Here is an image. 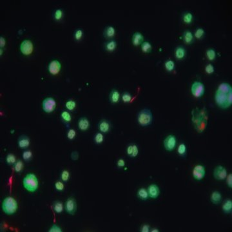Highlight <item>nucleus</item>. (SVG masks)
<instances>
[{
	"instance_id": "f257e3e1",
	"label": "nucleus",
	"mask_w": 232,
	"mask_h": 232,
	"mask_svg": "<svg viewBox=\"0 0 232 232\" xmlns=\"http://www.w3.org/2000/svg\"><path fill=\"white\" fill-rule=\"evenodd\" d=\"M192 122L195 130L202 133L206 128L208 123V115L204 109L196 108L192 111Z\"/></svg>"
},
{
	"instance_id": "f03ea898",
	"label": "nucleus",
	"mask_w": 232,
	"mask_h": 232,
	"mask_svg": "<svg viewBox=\"0 0 232 232\" xmlns=\"http://www.w3.org/2000/svg\"><path fill=\"white\" fill-rule=\"evenodd\" d=\"M214 98L217 105L222 109L228 108L232 105V92L224 93L217 90Z\"/></svg>"
},
{
	"instance_id": "7ed1b4c3",
	"label": "nucleus",
	"mask_w": 232,
	"mask_h": 232,
	"mask_svg": "<svg viewBox=\"0 0 232 232\" xmlns=\"http://www.w3.org/2000/svg\"><path fill=\"white\" fill-rule=\"evenodd\" d=\"M137 120L141 127H147L153 122V114L150 109H142L137 114Z\"/></svg>"
},
{
	"instance_id": "20e7f679",
	"label": "nucleus",
	"mask_w": 232,
	"mask_h": 232,
	"mask_svg": "<svg viewBox=\"0 0 232 232\" xmlns=\"http://www.w3.org/2000/svg\"><path fill=\"white\" fill-rule=\"evenodd\" d=\"M24 188L30 192H34L38 188L39 182L37 177L34 173H29L23 180Z\"/></svg>"
},
{
	"instance_id": "39448f33",
	"label": "nucleus",
	"mask_w": 232,
	"mask_h": 232,
	"mask_svg": "<svg viewBox=\"0 0 232 232\" xmlns=\"http://www.w3.org/2000/svg\"><path fill=\"white\" fill-rule=\"evenodd\" d=\"M17 209V203L12 197H6L2 203V209L7 215H12Z\"/></svg>"
},
{
	"instance_id": "423d86ee",
	"label": "nucleus",
	"mask_w": 232,
	"mask_h": 232,
	"mask_svg": "<svg viewBox=\"0 0 232 232\" xmlns=\"http://www.w3.org/2000/svg\"><path fill=\"white\" fill-rule=\"evenodd\" d=\"M191 92L193 96L196 98L201 97L205 92L204 84L197 81L194 82L191 87Z\"/></svg>"
},
{
	"instance_id": "0eeeda50",
	"label": "nucleus",
	"mask_w": 232,
	"mask_h": 232,
	"mask_svg": "<svg viewBox=\"0 0 232 232\" xmlns=\"http://www.w3.org/2000/svg\"><path fill=\"white\" fill-rule=\"evenodd\" d=\"M56 102L52 97H47L43 101L42 108L46 113H51L55 110Z\"/></svg>"
},
{
	"instance_id": "6e6552de",
	"label": "nucleus",
	"mask_w": 232,
	"mask_h": 232,
	"mask_svg": "<svg viewBox=\"0 0 232 232\" xmlns=\"http://www.w3.org/2000/svg\"><path fill=\"white\" fill-rule=\"evenodd\" d=\"M163 145L167 151H173L177 145V138L174 135H168L164 139Z\"/></svg>"
},
{
	"instance_id": "1a4fd4ad",
	"label": "nucleus",
	"mask_w": 232,
	"mask_h": 232,
	"mask_svg": "<svg viewBox=\"0 0 232 232\" xmlns=\"http://www.w3.org/2000/svg\"><path fill=\"white\" fill-rule=\"evenodd\" d=\"M65 211L70 215H74L77 209L76 200L74 197H69L65 204Z\"/></svg>"
},
{
	"instance_id": "9d476101",
	"label": "nucleus",
	"mask_w": 232,
	"mask_h": 232,
	"mask_svg": "<svg viewBox=\"0 0 232 232\" xmlns=\"http://www.w3.org/2000/svg\"><path fill=\"white\" fill-rule=\"evenodd\" d=\"M205 174H206V169L203 165H196L193 169L192 175L194 179L196 180L200 181L203 179L205 177Z\"/></svg>"
},
{
	"instance_id": "9b49d317",
	"label": "nucleus",
	"mask_w": 232,
	"mask_h": 232,
	"mask_svg": "<svg viewBox=\"0 0 232 232\" xmlns=\"http://www.w3.org/2000/svg\"><path fill=\"white\" fill-rule=\"evenodd\" d=\"M20 50L24 55H30L33 52L34 46L30 39H25L20 44Z\"/></svg>"
},
{
	"instance_id": "f8f14e48",
	"label": "nucleus",
	"mask_w": 232,
	"mask_h": 232,
	"mask_svg": "<svg viewBox=\"0 0 232 232\" xmlns=\"http://www.w3.org/2000/svg\"><path fill=\"white\" fill-rule=\"evenodd\" d=\"M213 177L215 179L218 181L224 180L227 177L226 169L222 166H217L213 170Z\"/></svg>"
},
{
	"instance_id": "ddd939ff",
	"label": "nucleus",
	"mask_w": 232,
	"mask_h": 232,
	"mask_svg": "<svg viewBox=\"0 0 232 232\" xmlns=\"http://www.w3.org/2000/svg\"><path fill=\"white\" fill-rule=\"evenodd\" d=\"M61 69V65L60 62L57 60H52L50 63L48 64V70L51 74L56 75L60 72Z\"/></svg>"
},
{
	"instance_id": "4468645a",
	"label": "nucleus",
	"mask_w": 232,
	"mask_h": 232,
	"mask_svg": "<svg viewBox=\"0 0 232 232\" xmlns=\"http://www.w3.org/2000/svg\"><path fill=\"white\" fill-rule=\"evenodd\" d=\"M147 191H148L149 197L151 199H157L160 195L159 186L155 184L150 185L147 188Z\"/></svg>"
},
{
	"instance_id": "2eb2a0df",
	"label": "nucleus",
	"mask_w": 232,
	"mask_h": 232,
	"mask_svg": "<svg viewBox=\"0 0 232 232\" xmlns=\"http://www.w3.org/2000/svg\"><path fill=\"white\" fill-rule=\"evenodd\" d=\"M30 139L28 136L25 135L21 136L18 140H17V145H18L20 148L25 149L26 148L30 145Z\"/></svg>"
},
{
	"instance_id": "dca6fc26",
	"label": "nucleus",
	"mask_w": 232,
	"mask_h": 232,
	"mask_svg": "<svg viewBox=\"0 0 232 232\" xmlns=\"http://www.w3.org/2000/svg\"><path fill=\"white\" fill-rule=\"evenodd\" d=\"M98 128H99V130L101 132L107 133L110 131L111 125L108 121L106 119H102L98 124Z\"/></svg>"
},
{
	"instance_id": "f3484780",
	"label": "nucleus",
	"mask_w": 232,
	"mask_h": 232,
	"mask_svg": "<svg viewBox=\"0 0 232 232\" xmlns=\"http://www.w3.org/2000/svg\"><path fill=\"white\" fill-rule=\"evenodd\" d=\"M127 153L130 157H136L139 154V148L135 144L128 145L127 148Z\"/></svg>"
},
{
	"instance_id": "a211bd4d",
	"label": "nucleus",
	"mask_w": 232,
	"mask_h": 232,
	"mask_svg": "<svg viewBox=\"0 0 232 232\" xmlns=\"http://www.w3.org/2000/svg\"><path fill=\"white\" fill-rule=\"evenodd\" d=\"M78 127L79 130L86 131L90 127V122L86 117H82L78 120Z\"/></svg>"
},
{
	"instance_id": "6ab92c4d",
	"label": "nucleus",
	"mask_w": 232,
	"mask_h": 232,
	"mask_svg": "<svg viewBox=\"0 0 232 232\" xmlns=\"http://www.w3.org/2000/svg\"><path fill=\"white\" fill-rule=\"evenodd\" d=\"M144 36L141 32H136L133 34L132 38V42L134 46H139L143 41Z\"/></svg>"
},
{
	"instance_id": "aec40b11",
	"label": "nucleus",
	"mask_w": 232,
	"mask_h": 232,
	"mask_svg": "<svg viewBox=\"0 0 232 232\" xmlns=\"http://www.w3.org/2000/svg\"><path fill=\"white\" fill-rule=\"evenodd\" d=\"M182 39L185 43L190 44L194 41V35L190 30H185L182 34Z\"/></svg>"
},
{
	"instance_id": "412c9836",
	"label": "nucleus",
	"mask_w": 232,
	"mask_h": 232,
	"mask_svg": "<svg viewBox=\"0 0 232 232\" xmlns=\"http://www.w3.org/2000/svg\"><path fill=\"white\" fill-rule=\"evenodd\" d=\"M109 99L111 103H117L120 99V93L119 91L116 89H113L111 90L110 95H109Z\"/></svg>"
},
{
	"instance_id": "4be33fe9",
	"label": "nucleus",
	"mask_w": 232,
	"mask_h": 232,
	"mask_svg": "<svg viewBox=\"0 0 232 232\" xmlns=\"http://www.w3.org/2000/svg\"><path fill=\"white\" fill-rule=\"evenodd\" d=\"M217 90L224 93H228L230 92H232V87L229 83H222L218 85Z\"/></svg>"
},
{
	"instance_id": "5701e85b",
	"label": "nucleus",
	"mask_w": 232,
	"mask_h": 232,
	"mask_svg": "<svg viewBox=\"0 0 232 232\" xmlns=\"http://www.w3.org/2000/svg\"><path fill=\"white\" fill-rule=\"evenodd\" d=\"M210 200L213 204H219L222 200V195L218 191H214L212 192Z\"/></svg>"
},
{
	"instance_id": "b1692460",
	"label": "nucleus",
	"mask_w": 232,
	"mask_h": 232,
	"mask_svg": "<svg viewBox=\"0 0 232 232\" xmlns=\"http://www.w3.org/2000/svg\"><path fill=\"white\" fill-rule=\"evenodd\" d=\"M186 56V50L181 46L177 47L175 50V56L177 60H182Z\"/></svg>"
},
{
	"instance_id": "393cba45",
	"label": "nucleus",
	"mask_w": 232,
	"mask_h": 232,
	"mask_svg": "<svg viewBox=\"0 0 232 232\" xmlns=\"http://www.w3.org/2000/svg\"><path fill=\"white\" fill-rule=\"evenodd\" d=\"M222 211L226 213H230L232 211V200L226 199L222 204Z\"/></svg>"
},
{
	"instance_id": "a878e982",
	"label": "nucleus",
	"mask_w": 232,
	"mask_h": 232,
	"mask_svg": "<svg viewBox=\"0 0 232 232\" xmlns=\"http://www.w3.org/2000/svg\"><path fill=\"white\" fill-rule=\"evenodd\" d=\"M115 34V29L112 26H106L104 30V36L107 38L114 37Z\"/></svg>"
},
{
	"instance_id": "bb28decb",
	"label": "nucleus",
	"mask_w": 232,
	"mask_h": 232,
	"mask_svg": "<svg viewBox=\"0 0 232 232\" xmlns=\"http://www.w3.org/2000/svg\"><path fill=\"white\" fill-rule=\"evenodd\" d=\"M194 20V16L190 12H185L182 14V21L186 24H190Z\"/></svg>"
},
{
	"instance_id": "cd10ccee",
	"label": "nucleus",
	"mask_w": 232,
	"mask_h": 232,
	"mask_svg": "<svg viewBox=\"0 0 232 232\" xmlns=\"http://www.w3.org/2000/svg\"><path fill=\"white\" fill-rule=\"evenodd\" d=\"M137 195L138 198H139L140 199L143 200L148 199V198L149 197L148 191H147V190L144 188H141L139 189V190L137 191Z\"/></svg>"
},
{
	"instance_id": "c85d7f7f",
	"label": "nucleus",
	"mask_w": 232,
	"mask_h": 232,
	"mask_svg": "<svg viewBox=\"0 0 232 232\" xmlns=\"http://www.w3.org/2000/svg\"><path fill=\"white\" fill-rule=\"evenodd\" d=\"M117 47V42L114 39H110L105 43V48L109 52H113Z\"/></svg>"
},
{
	"instance_id": "c756f323",
	"label": "nucleus",
	"mask_w": 232,
	"mask_h": 232,
	"mask_svg": "<svg viewBox=\"0 0 232 232\" xmlns=\"http://www.w3.org/2000/svg\"><path fill=\"white\" fill-rule=\"evenodd\" d=\"M53 209L57 213H61L63 211V204L62 202L57 200L53 203Z\"/></svg>"
},
{
	"instance_id": "7c9ffc66",
	"label": "nucleus",
	"mask_w": 232,
	"mask_h": 232,
	"mask_svg": "<svg viewBox=\"0 0 232 232\" xmlns=\"http://www.w3.org/2000/svg\"><path fill=\"white\" fill-rule=\"evenodd\" d=\"M141 50L144 53H149L152 50V45L148 41H144L141 44Z\"/></svg>"
},
{
	"instance_id": "2f4dec72",
	"label": "nucleus",
	"mask_w": 232,
	"mask_h": 232,
	"mask_svg": "<svg viewBox=\"0 0 232 232\" xmlns=\"http://www.w3.org/2000/svg\"><path fill=\"white\" fill-rule=\"evenodd\" d=\"M61 118L63 121L66 123H68L71 121V119H72V117H71V115L70 113L67 111H63L61 114Z\"/></svg>"
},
{
	"instance_id": "473e14b6",
	"label": "nucleus",
	"mask_w": 232,
	"mask_h": 232,
	"mask_svg": "<svg viewBox=\"0 0 232 232\" xmlns=\"http://www.w3.org/2000/svg\"><path fill=\"white\" fill-rule=\"evenodd\" d=\"M206 57L209 61H213L216 57V52L213 48H209L206 50Z\"/></svg>"
},
{
	"instance_id": "72a5a7b5",
	"label": "nucleus",
	"mask_w": 232,
	"mask_h": 232,
	"mask_svg": "<svg viewBox=\"0 0 232 232\" xmlns=\"http://www.w3.org/2000/svg\"><path fill=\"white\" fill-rule=\"evenodd\" d=\"M165 69L168 71V72H172L175 69V63L172 60H167L164 63Z\"/></svg>"
},
{
	"instance_id": "f704fd0d",
	"label": "nucleus",
	"mask_w": 232,
	"mask_h": 232,
	"mask_svg": "<svg viewBox=\"0 0 232 232\" xmlns=\"http://www.w3.org/2000/svg\"><path fill=\"white\" fill-rule=\"evenodd\" d=\"M186 151H187V148L185 143H181L179 145V146H178L177 153L180 156L184 157V156L186 154Z\"/></svg>"
},
{
	"instance_id": "c9c22d12",
	"label": "nucleus",
	"mask_w": 232,
	"mask_h": 232,
	"mask_svg": "<svg viewBox=\"0 0 232 232\" xmlns=\"http://www.w3.org/2000/svg\"><path fill=\"white\" fill-rule=\"evenodd\" d=\"M204 34H205L204 30L201 27H199L195 30L194 32V37L198 39H200L204 37Z\"/></svg>"
},
{
	"instance_id": "e433bc0d",
	"label": "nucleus",
	"mask_w": 232,
	"mask_h": 232,
	"mask_svg": "<svg viewBox=\"0 0 232 232\" xmlns=\"http://www.w3.org/2000/svg\"><path fill=\"white\" fill-rule=\"evenodd\" d=\"M24 165L21 160H17L16 163L14 164V169L16 172L17 173H21L23 169Z\"/></svg>"
},
{
	"instance_id": "4c0bfd02",
	"label": "nucleus",
	"mask_w": 232,
	"mask_h": 232,
	"mask_svg": "<svg viewBox=\"0 0 232 232\" xmlns=\"http://www.w3.org/2000/svg\"><path fill=\"white\" fill-rule=\"evenodd\" d=\"M53 19L55 20H60L63 16V11L61 8H57L53 12Z\"/></svg>"
},
{
	"instance_id": "58836bf2",
	"label": "nucleus",
	"mask_w": 232,
	"mask_h": 232,
	"mask_svg": "<svg viewBox=\"0 0 232 232\" xmlns=\"http://www.w3.org/2000/svg\"><path fill=\"white\" fill-rule=\"evenodd\" d=\"M104 141V136L102 135L101 132H98L94 136V141L95 143L99 145L101 144Z\"/></svg>"
},
{
	"instance_id": "ea45409f",
	"label": "nucleus",
	"mask_w": 232,
	"mask_h": 232,
	"mask_svg": "<svg viewBox=\"0 0 232 232\" xmlns=\"http://www.w3.org/2000/svg\"><path fill=\"white\" fill-rule=\"evenodd\" d=\"M132 96L131 95V93H130L128 92H124L121 96L123 101L124 102H125V103L130 102V101L132 100Z\"/></svg>"
},
{
	"instance_id": "a19ab883",
	"label": "nucleus",
	"mask_w": 232,
	"mask_h": 232,
	"mask_svg": "<svg viewBox=\"0 0 232 232\" xmlns=\"http://www.w3.org/2000/svg\"><path fill=\"white\" fill-rule=\"evenodd\" d=\"M22 157H23V159L25 161H29L32 157V151L30 150H26L23 151V154H22Z\"/></svg>"
},
{
	"instance_id": "79ce46f5",
	"label": "nucleus",
	"mask_w": 232,
	"mask_h": 232,
	"mask_svg": "<svg viewBox=\"0 0 232 232\" xmlns=\"http://www.w3.org/2000/svg\"><path fill=\"white\" fill-rule=\"evenodd\" d=\"M65 105L66 108L70 111H72L75 108V106H76V102L72 99H70L66 102Z\"/></svg>"
},
{
	"instance_id": "37998d69",
	"label": "nucleus",
	"mask_w": 232,
	"mask_h": 232,
	"mask_svg": "<svg viewBox=\"0 0 232 232\" xmlns=\"http://www.w3.org/2000/svg\"><path fill=\"white\" fill-rule=\"evenodd\" d=\"M6 161L8 164H14L16 162L15 155L12 154H8L6 157Z\"/></svg>"
},
{
	"instance_id": "c03bdc74",
	"label": "nucleus",
	"mask_w": 232,
	"mask_h": 232,
	"mask_svg": "<svg viewBox=\"0 0 232 232\" xmlns=\"http://www.w3.org/2000/svg\"><path fill=\"white\" fill-rule=\"evenodd\" d=\"M61 179L63 182H67L70 179V172L65 169L61 173Z\"/></svg>"
},
{
	"instance_id": "a18cd8bd",
	"label": "nucleus",
	"mask_w": 232,
	"mask_h": 232,
	"mask_svg": "<svg viewBox=\"0 0 232 232\" xmlns=\"http://www.w3.org/2000/svg\"><path fill=\"white\" fill-rule=\"evenodd\" d=\"M83 32L81 29H78L75 30L74 32V38L75 40H79L83 36Z\"/></svg>"
},
{
	"instance_id": "49530a36",
	"label": "nucleus",
	"mask_w": 232,
	"mask_h": 232,
	"mask_svg": "<svg viewBox=\"0 0 232 232\" xmlns=\"http://www.w3.org/2000/svg\"><path fill=\"white\" fill-rule=\"evenodd\" d=\"M205 72H206L208 74H212L214 72H215V68L213 65L212 64H208L206 66H205Z\"/></svg>"
},
{
	"instance_id": "de8ad7c7",
	"label": "nucleus",
	"mask_w": 232,
	"mask_h": 232,
	"mask_svg": "<svg viewBox=\"0 0 232 232\" xmlns=\"http://www.w3.org/2000/svg\"><path fill=\"white\" fill-rule=\"evenodd\" d=\"M75 135H76V132L74 129H70L67 132V138L69 140H72L75 138Z\"/></svg>"
},
{
	"instance_id": "09e8293b",
	"label": "nucleus",
	"mask_w": 232,
	"mask_h": 232,
	"mask_svg": "<svg viewBox=\"0 0 232 232\" xmlns=\"http://www.w3.org/2000/svg\"><path fill=\"white\" fill-rule=\"evenodd\" d=\"M55 188L58 191H63L65 188V185L61 181H57L55 183Z\"/></svg>"
},
{
	"instance_id": "8fccbe9b",
	"label": "nucleus",
	"mask_w": 232,
	"mask_h": 232,
	"mask_svg": "<svg viewBox=\"0 0 232 232\" xmlns=\"http://www.w3.org/2000/svg\"><path fill=\"white\" fill-rule=\"evenodd\" d=\"M49 232H61L62 230L61 227L57 224H53L48 230Z\"/></svg>"
},
{
	"instance_id": "3c124183",
	"label": "nucleus",
	"mask_w": 232,
	"mask_h": 232,
	"mask_svg": "<svg viewBox=\"0 0 232 232\" xmlns=\"http://www.w3.org/2000/svg\"><path fill=\"white\" fill-rule=\"evenodd\" d=\"M226 183L230 188H232V174L230 173L226 178Z\"/></svg>"
},
{
	"instance_id": "603ef678",
	"label": "nucleus",
	"mask_w": 232,
	"mask_h": 232,
	"mask_svg": "<svg viewBox=\"0 0 232 232\" xmlns=\"http://www.w3.org/2000/svg\"><path fill=\"white\" fill-rule=\"evenodd\" d=\"M150 230V227L148 224H142L141 227V232H149Z\"/></svg>"
},
{
	"instance_id": "864d4df0",
	"label": "nucleus",
	"mask_w": 232,
	"mask_h": 232,
	"mask_svg": "<svg viewBox=\"0 0 232 232\" xmlns=\"http://www.w3.org/2000/svg\"><path fill=\"white\" fill-rule=\"evenodd\" d=\"M125 161H124V160L123 159H120L118 160L117 162V165L118 167H120V168H122V167H124V166H125Z\"/></svg>"
},
{
	"instance_id": "5fc2aeb1",
	"label": "nucleus",
	"mask_w": 232,
	"mask_h": 232,
	"mask_svg": "<svg viewBox=\"0 0 232 232\" xmlns=\"http://www.w3.org/2000/svg\"><path fill=\"white\" fill-rule=\"evenodd\" d=\"M5 44H6L5 39L4 38L3 36L0 37V47L2 48V47H3L5 45Z\"/></svg>"
},
{
	"instance_id": "6e6d98bb",
	"label": "nucleus",
	"mask_w": 232,
	"mask_h": 232,
	"mask_svg": "<svg viewBox=\"0 0 232 232\" xmlns=\"http://www.w3.org/2000/svg\"><path fill=\"white\" fill-rule=\"evenodd\" d=\"M78 156H79V155H78V153L77 152V151H73L72 154H71V157H72V159L73 160L78 159Z\"/></svg>"
},
{
	"instance_id": "4d7b16f0",
	"label": "nucleus",
	"mask_w": 232,
	"mask_h": 232,
	"mask_svg": "<svg viewBox=\"0 0 232 232\" xmlns=\"http://www.w3.org/2000/svg\"><path fill=\"white\" fill-rule=\"evenodd\" d=\"M150 231H151V232H159V230L157 228H155V227H154V228L150 229Z\"/></svg>"
},
{
	"instance_id": "13d9d810",
	"label": "nucleus",
	"mask_w": 232,
	"mask_h": 232,
	"mask_svg": "<svg viewBox=\"0 0 232 232\" xmlns=\"http://www.w3.org/2000/svg\"><path fill=\"white\" fill-rule=\"evenodd\" d=\"M1 55H2V49H1Z\"/></svg>"
}]
</instances>
